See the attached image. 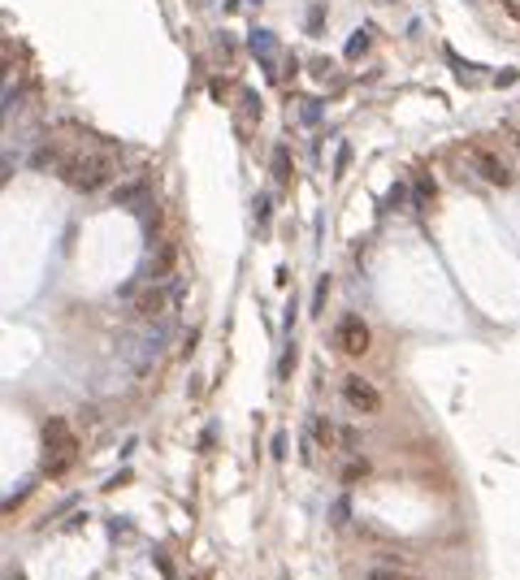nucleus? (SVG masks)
I'll list each match as a JSON object with an SVG mask.
<instances>
[{"instance_id":"423d86ee","label":"nucleus","mask_w":520,"mask_h":580,"mask_svg":"<svg viewBox=\"0 0 520 580\" xmlns=\"http://www.w3.org/2000/svg\"><path fill=\"white\" fill-rule=\"evenodd\" d=\"M174 260H178V251H174V243H161V251L152 255V265H147V273H152V282H165L170 273H174Z\"/></svg>"},{"instance_id":"f257e3e1","label":"nucleus","mask_w":520,"mask_h":580,"mask_svg":"<svg viewBox=\"0 0 520 580\" xmlns=\"http://www.w3.org/2000/svg\"><path fill=\"white\" fill-rule=\"evenodd\" d=\"M74 463H78V433L70 429L66 416H48L43 420V477L61 481Z\"/></svg>"},{"instance_id":"9d476101","label":"nucleus","mask_w":520,"mask_h":580,"mask_svg":"<svg viewBox=\"0 0 520 580\" xmlns=\"http://www.w3.org/2000/svg\"><path fill=\"white\" fill-rule=\"evenodd\" d=\"M369 580H421V576H412V571H399V567H373Z\"/></svg>"},{"instance_id":"f03ea898","label":"nucleus","mask_w":520,"mask_h":580,"mask_svg":"<svg viewBox=\"0 0 520 580\" xmlns=\"http://www.w3.org/2000/svg\"><path fill=\"white\" fill-rule=\"evenodd\" d=\"M57 174H61L74 191L95 195V191L109 186V178H113V161H109V156H100V152H74V156H61Z\"/></svg>"},{"instance_id":"0eeeda50","label":"nucleus","mask_w":520,"mask_h":580,"mask_svg":"<svg viewBox=\"0 0 520 580\" xmlns=\"http://www.w3.org/2000/svg\"><path fill=\"white\" fill-rule=\"evenodd\" d=\"M165 303H170V299H165V290H161V286H147V290L135 299V312H139V316H161V312H165Z\"/></svg>"},{"instance_id":"9b49d317","label":"nucleus","mask_w":520,"mask_h":580,"mask_svg":"<svg viewBox=\"0 0 520 580\" xmlns=\"http://www.w3.org/2000/svg\"><path fill=\"white\" fill-rule=\"evenodd\" d=\"M274 174H278V182H286V178H291V156H286V147H278V152H274Z\"/></svg>"},{"instance_id":"f8f14e48","label":"nucleus","mask_w":520,"mask_h":580,"mask_svg":"<svg viewBox=\"0 0 520 580\" xmlns=\"http://www.w3.org/2000/svg\"><path fill=\"white\" fill-rule=\"evenodd\" d=\"M326 299H330V278L317 282V295H312V312H326Z\"/></svg>"},{"instance_id":"20e7f679","label":"nucleus","mask_w":520,"mask_h":580,"mask_svg":"<svg viewBox=\"0 0 520 580\" xmlns=\"http://www.w3.org/2000/svg\"><path fill=\"white\" fill-rule=\"evenodd\" d=\"M343 403L360 416H378L382 411V390L369 381V377H360V373H347L343 377Z\"/></svg>"},{"instance_id":"2eb2a0df","label":"nucleus","mask_w":520,"mask_h":580,"mask_svg":"<svg viewBox=\"0 0 520 580\" xmlns=\"http://www.w3.org/2000/svg\"><path fill=\"white\" fill-rule=\"evenodd\" d=\"M14 178V156H0V186Z\"/></svg>"},{"instance_id":"4468645a","label":"nucleus","mask_w":520,"mask_h":580,"mask_svg":"<svg viewBox=\"0 0 520 580\" xmlns=\"http://www.w3.org/2000/svg\"><path fill=\"white\" fill-rule=\"evenodd\" d=\"M364 48H369V35H364V31H360V35H351V43H347V57H360V52H364Z\"/></svg>"},{"instance_id":"6ab92c4d","label":"nucleus","mask_w":520,"mask_h":580,"mask_svg":"<svg viewBox=\"0 0 520 580\" xmlns=\"http://www.w3.org/2000/svg\"><path fill=\"white\" fill-rule=\"evenodd\" d=\"M516 147H520V135H516Z\"/></svg>"},{"instance_id":"a211bd4d","label":"nucleus","mask_w":520,"mask_h":580,"mask_svg":"<svg viewBox=\"0 0 520 580\" xmlns=\"http://www.w3.org/2000/svg\"><path fill=\"white\" fill-rule=\"evenodd\" d=\"M5 74H9V65H5V61H0V83H5Z\"/></svg>"},{"instance_id":"6e6552de","label":"nucleus","mask_w":520,"mask_h":580,"mask_svg":"<svg viewBox=\"0 0 520 580\" xmlns=\"http://www.w3.org/2000/svg\"><path fill=\"white\" fill-rule=\"evenodd\" d=\"M57 165H61V152H57V147H39V152L31 156V169H35V174H48V169H57Z\"/></svg>"},{"instance_id":"7ed1b4c3","label":"nucleus","mask_w":520,"mask_h":580,"mask_svg":"<svg viewBox=\"0 0 520 580\" xmlns=\"http://www.w3.org/2000/svg\"><path fill=\"white\" fill-rule=\"evenodd\" d=\"M334 342H338V351H343V355L360 359V355H369V347H373V329H369V321H364V316L347 312L343 321L334 325Z\"/></svg>"},{"instance_id":"1a4fd4ad","label":"nucleus","mask_w":520,"mask_h":580,"mask_svg":"<svg viewBox=\"0 0 520 580\" xmlns=\"http://www.w3.org/2000/svg\"><path fill=\"white\" fill-rule=\"evenodd\" d=\"M434 195H438V186H434L430 178H416V208H430Z\"/></svg>"},{"instance_id":"ddd939ff","label":"nucleus","mask_w":520,"mask_h":580,"mask_svg":"<svg viewBox=\"0 0 520 580\" xmlns=\"http://www.w3.org/2000/svg\"><path fill=\"white\" fill-rule=\"evenodd\" d=\"M360 477H369V463H347V472H343V481H347V485H355Z\"/></svg>"},{"instance_id":"39448f33","label":"nucleus","mask_w":520,"mask_h":580,"mask_svg":"<svg viewBox=\"0 0 520 580\" xmlns=\"http://www.w3.org/2000/svg\"><path fill=\"white\" fill-rule=\"evenodd\" d=\"M468 161H473V169L490 182V186H511L516 182V174H511V165L503 161L499 152H490V147H482V143H473L468 147Z\"/></svg>"},{"instance_id":"dca6fc26","label":"nucleus","mask_w":520,"mask_h":580,"mask_svg":"<svg viewBox=\"0 0 520 580\" xmlns=\"http://www.w3.org/2000/svg\"><path fill=\"white\" fill-rule=\"evenodd\" d=\"M282 455H286V433L274 438V459H282Z\"/></svg>"},{"instance_id":"f3484780","label":"nucleus","mask_w":520,"mask_h":580,"mask_svg":"<svg viewBox=\"0 0 520 580\" xmlns=\"http://www.w3.org/2000/svg\"><path fill=\"white\" fill-rule=\"evenodd\" d=\"M5 117H9V109H5V104H0V126H5Z\"/></svg>"}]
</instances>
